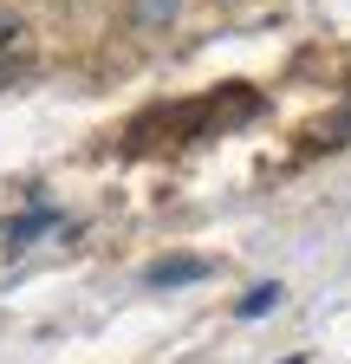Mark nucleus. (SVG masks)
Segmentation results:
<instances>
[{
    "mask_svg": "<svg viewBox=\"0 0 351 364\" xmlns=\"http://www.w3.org/2000/svg\"><path fill=\"white\" fill-rule=\"evenodd\" d=\"M274 299H280V287H254V293L241 299V318H260V312H274Z\"/></svg>",
    "mask_w": 351,
    "mask_h": 364,
    "instance_id": "3",
    "label": "nucleus"
},
{
    "mask_svg": "<svg viewBox=\"0 0 351 364\" xmlns=\"http://www.w3.org/2000/svg\"><path fill=\"white\" fill-rule=\"evenodd\" d=\"M176 14H183V0H130V26L137 33H163Z\"/></svg>",
    "mask_w": 351,
    "mask_h": 364,
    "instance_id": "1",
    "label": "nucleus"
},
{
    "mask_svg": "<svg viewBox=\"0 0 351 364\" xmlns=\"http://www.w3.org/2000/svg\"><path fill=\"white\" fill-rule=\"evenodd\" d=\"M202 260H163V267H150V287H183V280H202Z\"/></svg>",
    "mask_w": 351,
    "mask_h": 364,
    "instance_id": "2",
    "label": "nucleus"
},
{
    "mask_svg": "<svg viewBox=\"0 0 351 364\" xmlns=\"http://www.w3.org/2000/svg\"><path fill=\"white\" fill-rule=\"evenodd\" d=\"M14 39H20V20H14V14H0V53H7Z\"/></svg>",
    "mask_w": 351,
    "mask_h": 364,
    "instance_id": "4",
    "label": "nucleus"
}]
</instances>
